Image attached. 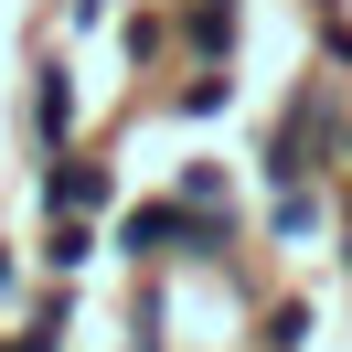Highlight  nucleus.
I'll return each instance as SVG.
<instances>
[{
    "mask_svg": "<svg viewBox=\"0 0 352 352\" xmlns=\"http://www.w3.org/2000/svg\"><path fill=\"white\" fill-rule=\"evenodd\" d=\"M235 235L224 214H192L182 192H160V203H129L118 214V256H139V267H171V256H214V245Z\"/></svg>",
    "mask_w": 352,
    "mask_h": 352,
    "instance_id": "obj_1",
    "label": "nucleus"
},
{
    "mask_svg": "<svg viewBox=\"0 0 352 352\" xmlns=\"http://www.w3.org/2000/svg\"><path fill=\"white\" fill-rule=\"evenodd\" d=\"M32 150H75V65L65 54H43V65H32Z\"/></svg>",
    "mask_w": 352,
    "mask_h": 352,
    "instance_id": "obj_2",
    "label": "nucleus"
},
{
    "mask_svg": "<svg viewBox=\"0 0 352 352\" xmlns=\"http://www.w3.org/2000/svg\"><path fill=\"white\" fill-rule=\"evenodd\" d=\"M107 192H118L107 160H75V150L43 160V214H107Z\"/></svg>",
    "mask_w": 352,
    "mask_h": 352,
    "instance_id": "obj_3",
    "label": "nucleus"
},
{
    "mask_svg": "<svg viewBox=\"0 0 352 352\" xmlns=\"http://www.w3.org/2000/svg\"><path fill=\"white\" fill-rule=\"evenodd\" d=\"M86 256H96V214H54V235H43V267H54V278H75Z\"/></svg>",
    "mask_w": 352,
    "mask_h": 352,
    "instance_id": "obj_4",
    "label": "nucleus"
},
{
    "mask_svg": "<svg viewBox=\"0 0 352 352\" xmlns=\"http://www.w3.org/2000/svg\"><path fill=\"white\" fill-rule=\"evenodd\" d=\"M224 96H235V86H224V65H192V75L171 86V107H182V118H214Z\"/></svg>",
    "mask_w": 352,
    "mask_h": 352,
    "instance_id": "obj_5",
    "label": "nucleus"
},
{
    "mask_svg": "<svg viewBox=\"0 0 352 352\" xmlns=\"http://www.w3.org/2000/svg\"><path fill=\"white\" fill-rule=\"evenodd\" d=\"M107 22V0H65V11H54V32H96Z\"/></svg>",
    "mask_w": 352,
    "mask_h": 352,
    "instance_id": "obj_6",
    "label": "nucleus"
},
{
    "mask_svg": "<svg viewBox=\"0 0 352 352\" xmlns=\"http://www.w3.org/2000/svg\"><path fill=\"white\" fill-rule=\"evenodd\" d=\"M320 43H331V54L352 65V22H342V11H320Z\"/></svg>",
    "mask_w": 352,
    "mask_h": 352,
    "instance_id": "obj_7",
    "label": "nucleus"
},
{
    "mask_svg": "<svg viewBox=\"0 0 352 352\" xmlns=\"http://www.w3.org/2000/svg\"><path fill=\"white\" fill-rule=\"evenodd\" d=\"M11 278H22V256H11V245H0V299H11Z\"/></svg>",
    "mask_w": 352,
    "mask_h": 352,
    "instance_id": "obj_8",
    "label": "nucleus"
}]
</instances>
